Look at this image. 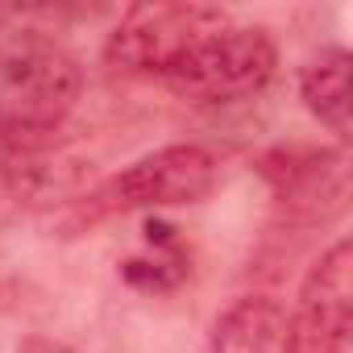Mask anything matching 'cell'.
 Wrapping results in <instances>:
<instances>
[{
  "label": "cell",
  "instance_id": "5b68a950",
  "mask_svg": "<svg viewBox=\"0 0 353 353\" xmlns=\"http://www.w3.org/2000/svg\"><path fill=\"white\" fill-rule=\"evenodd\" d=\"M274 208L295 225H324L345 212L349 200V158L332 145L283 141L258 158Z\"/></svg>",
  "mask_w": 353,
  "mask_h": 353
},
{
  "label": "cell",
  "instance_id": "7a4b0ae2",
  "mask_svg": "<svg viewBox=\"0 0 353 353\" xmlns=\"http://www.w3.org/2000/svg\"><path fill=\"white\" fill-rule=\"evenodd\" d=\"M229 13L200 0H145L125 9L117 30L104 42V63L117 75L166 79L204 38L221 34Z\"/></svg>",
  "mask_w": 353,
  "mask_h": 353
},
{
  "label": "cell",
  "instance_id": "9c48e42d",
  "mask_svg": "<svg viewBox=\"0 0 353 353\" xmlns=\"http://www.w3.org/2000/svg\"><path fill=\"white\" fill-rule=\"evenodd\" d=\"M145 241H150V254L121 262V279L133 291H145V295L174 291V287L192 274V262H188V250H183L179 229L166 225V221H145Z\"/></svg>",
  "mask_w": 353,
  "mask_h": 353
},
{
  "label": "cell",
  "instance_id": "52a82bcc",
  "mask_svg": "<svg viewBox=\"0 0 353 353\" xmlns=\"http://www.w3.org/2000/svg\"><path fill=\"white\" fill-rule=\"evenodd\" d=\"M212 353H295L291 316L262 295H245L229 303L208 336Z\"/></svg>",
  "mask_w": 353,
  "mask_h": 353
},
{
  "label": "cell",
  "instance_id": "3957f363",
  "mask_svg": "<svg viewBox=\"0 0 353 353\" xmlns=\"http://www.w3.org/2000/svg\"><path fill=\"white\" fill-rule=\"evenodd\" d=\"M216 188V158L204 145H162L121 174L104 179L75 204L79 225H96L108 216H125L137 208H174V204H200Z\"/></svg>",
  "mask_w": 353,
  "mask_h": 353
},
{
  "label": "cell",
  "instance_id": "8fae6325",
  "mask_svg": "<svg viewBox=\"0 0 353 353\" xmlns=\"http://www.w3.org/2000/svg\"><path fill=\"white\" fill-rule=\"evenodd\" d=\"M5 21H9V9H0V30H5Z\"/></svg>",
  "mask_w": 353,
  "mask_h": 353
},
{
  "label": "cell",
  "instance_id": "6da1fadb",
  "mask_svg": "<svg viewBox=\"0 0 353 353\" xmlns=\"http://www.w3.org/2000/svg\"><path fill=\"white\" fill-rule=\"evenodd\" d=\"M83 92L75 54L42 30L0 34V154L34 158Z\"/></svg>",
  "mask_w": 353,
  "mask_h": 353
},
{
  "label": "cell",
  "instance_id": "277c9868",
  "mask_svg": "<svg viewBox=\"0 0 353 353\" xmlns=\"http://www.w3.org/2000/svg\"><path fill=\"white\" fill-rule=\"evenodd\" d=\"M279 67V50L266 30L258 26H225L221 34L204 38L162 83L188 104H237L258 96Z\"/></svg>",
  "mask_w": 353,
  "mask_h": 353
},
{
  "label": "cell",
  "instance_id": "ba28073f",
  "mask_svg": "<svg viewBox=\"0 0 353 353\" xmlns=\"http://www.w3.org/2000/svg\"><path fill=\"white\" fill-rule=\"evenodd\" d=\"M299 96L307 104V112L328 129L336 133V141L345 145L349 141V50L345 46H324L320 54H312L299 71Z\"/></svg>",
  "mask_w": 353,
  "mask_h": 353
},
{
  "label": "cell",
  "instance_id": "30bf717a",
  "mask_svg": "<svg viewBox=\"0 0 353 353\" xmlns=\"http://www.w3.org/2000/svg\"><path fill=\"white\" fill-rule=\"evenodd\" d=\"M17 353H75V349L63 345V341H54V336H30V341L17 345Z\"/></svg>",
  "mask_w": 353,
  "mask_h": 353
},
{
  "label": "cell",
  "instance_id": "8992f818",
  "mask_svg": "<svg viewBox=\"0 0 353 353\" xmlns=\"http://www.w3.org/2000/svg\"><path fill=\"white\" fill-rule=\"evenodd\" d=\"M295 353H353V245L336 241L320 254L299 287V307L291 316Z\"/></svg>",
  "mask_w": 353,
  "mask_h": 353
}]
</instances>
